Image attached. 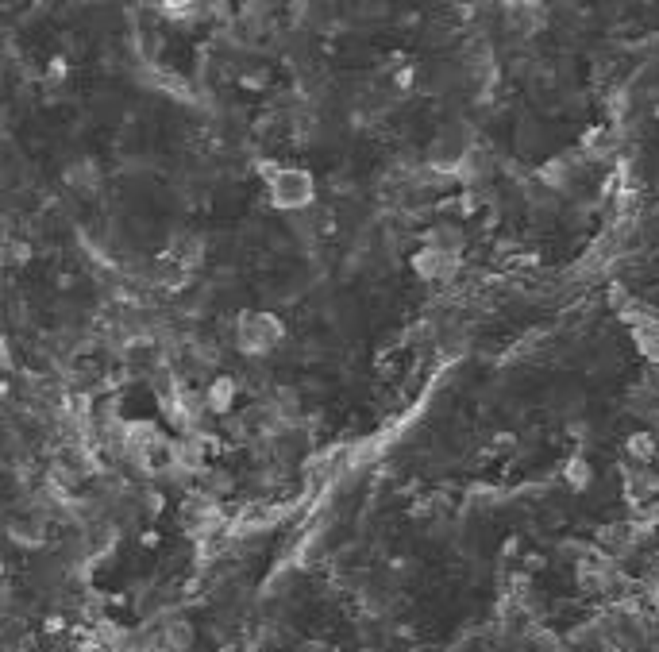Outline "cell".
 Wrapping results in <instances>:
<instances>
[{
  "label": "cell",
  "instance_id": "6da1fadb",
  "mask_svg": "<svg viewBox=\"0 0 659 652\" xmlns=\"http://www.w3.org/2000/svg\"><path fill=\"white\" fill-rule=\"evenodd\" d=\"M313 193H317V182H313V174H309V170L282 166V170L270 178V201H274L278 209H286V213L305 209V205L313 201Z\"/></svg>",
  "mask_w": 659,
  "mask_h": 652
},
{
  "label": "cell",
  "instance_id": "7a4b0ae2",
  "mask_svg": "<svg viewBox=\"0 0 659 652\" xmlns=\"http://www.w3.org/2000/svg\"><path fill=\"white\" fill-rule=\"evenodd\" d=\"M282 321L278 317H270V313H243L239 317V328H236V340H239V352L247 355H266L278 348V340H282Z\"/></svg>",
  "mask_w": 659,
  "mask_h": 652
},
{
  "label": "cell",
  "instance_id": "3957f363",
  "mask_svg": "<svg viewBox=\"0 0 659 652\" xmlns=\"http://www.w3.org/2000/svg\"><path fill=\"white\" fill-rule=\"evenodd\" d=\"M471 155H475V147H471V132L467 128H444L440 139L432 143V151H428L432 170H440V174H463L467 163H471Z\"/></svg>",
  "mask_w": 659,
  "mask_h": 652
},
{
  "label": "cell",
  "instance_id": "277c9868",
  "mask_svg": "<svg viewBox=\"0 0 659 652\" xmlns=\"http://www.w3.org/2000/svg\"><path fill=\"white\" fill-rule=\"evenodd\" d=\"M459 267V255L455 251H444V247H421L417 259H413V271L421 274L424 282H440V278H451Z\"/></svg>",
  "mask_w": 659,
  "mask_h": 652
},
{
  "label": "cell",
  "instance_id": "5b68a950",
  "mask_svg": "<svg viewBox=\"0 0 659 652\" xmlns=\"http://www.w3.org/2000/svg\"><path fill=\"white\" fill-rule=\"evenodd\" d=\"M232 406H236V382L228 379V375H220V379L209 386V394H205V409H212V413H228Z\"/></svg>",
  "mask_w": 659,
  "mask_h": 652
},
{
  "label": "cell",
  "instance_id": "8992f818",
  "mask_svg": "<svg viewBox=\"0 0 659 652\" xmlns=\"http://www.w3.org/2000/svg\"><path fill=\"white\" fill-rule=\"evenodd\" d=\"M563 479H567V487H590V479H594V467H590V460L586 456H575V460H567V467H563Z\"/></svg>",
  "mask_w": 659,
  "mask_h": 652
},
{
  "label": "cell",
  "instance_id": "52a82bcc",
  "mask_svg": "<svg viewBox=\"0 0 659 652\" xmlns=\"http://www.w3.org/2000/svg\"><path fill=\"white\" fill-rule=\"evenodd\" d=\"M629 456L640 463H648L656 456V433H636L629 436Z\"/></svg>",
  "mask_w": 659,
  "mask_h": 652
},
{
  "label": "cell",
  "instance_id": "ba28073f",
  "mask_svg": "<svg viewBox=\"0 0 659 652\" xmlns=\"http://www.w3.org/2000/svg\"><path fill=\"white\" fill-rule=\"evenodd\" d=\"M66 182H70L74 190L89 193L93 186H97V170H93V163H81V166H74V170L66 174Z\"/></svg>",
  "mask_w": 659,
  "mask_h": 652
},
{
  "label": "cell",
  "instance_id": "9c48e42d",
  "mask_svg": "<svg viewBox=\"0 0 659 652\" xmlns=\"http://www.w3.org/2000/svg\"><path fill=\"white\" fill-rule=\"evenodd\" d=\"M162 12L170 16V20H197L201 16V4H162Z\"/></svg>",
  "mask_w": 659,
  "mask_h": 652
}]
</instances>
